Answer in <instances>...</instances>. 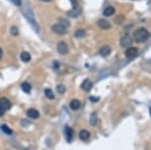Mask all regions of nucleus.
<instances>
[{
	"instance_id": "f257e3e1",
	"label": "nucleus",
	"mask_w": 151,
	"mask_h": 150,
	"mask_svg": "<svg viewBox=\"0 0 151 150\" xmlns=\"http://www.w3.org/2000/svg\"><path fill=\"white\" fill-rule=\"evenodd\" d=\"M133 37H134L135 41L144 42L150 37V33L147 29L139 28V29H137V30H135V32L133 33Z\"/></svg>"
},
{
	"instance_id": "f03ea898",
	"label": "nucleus",
	"mask_w": 151,
	"mask_h": 150,
	"mask_svg": "<svg viewBox=\"0 0 151 150\" xmlns=\"http://www.w3.org/2000/svg\"><path fill=\"white\" fill-rule=\"evenodd\" d=\"M51 30L57 34H64V33H66V30H68V29H66V26L57 23V24H53V26H51Z\"/></svg>"
},
{
	"instance_id": "7ed1b4c3",
	"label": "nucleus",
	"mask_w": 151,
	"mask_h": 150,
	"mask_svg": "<svg viewBox=\"0 0 151 150\" xmlns=\"http://www.w3.org/2000/svg\"><path fill=\"white\" fill-rule=\"evenodd\" d=\"M57 51H59L60 55H66V53H69V46L64 41H60L59 44H57Z\"/></svg>"
},
{
	"instance_id": "20e7f679",
	"label": "nucleus",
	"mask_w": 151,
	"mask_h": 150,
	"mask_svg": "<svg viewBox=\"0 0 151 150\" xmlns=\"http://www.w3.org/2000/svg\"><path fill=\"white\" fill-rule=\"evenodd\" d=\"M125 55H126V57H127V59H134L135 57H137V55H138V50H137L136 48H132V46H130V48H129L128 50H126Z\"/></svg>"
},
{
	"instance_id": "39448f33",
	"label": "nucleus",
	"mask_w": 151,
	"mask_h": 150,
	"mask_svg": "<svg viewBox=\"0 0 151 150\" xmlns=\"http://www.w3.org/2000/svg\"><path fill=\"white\" fill-rule=\"evenodd\" d=\"M64 134H66V139L68 142H71L74 137V130L70 127V126H66L64 127Z\"/></svg>"
},
{
	"instance_id": "423d86ee",
	"label": "nucleus",
	"mask_w": 151,
	"mask_h": 150,
	"mask_svg": "<svg viewBox=\"0 0 151 150\" xmlns=\"http://www.w3.org/2000/svg\"><path fill=\"white\" fill-rule=\"evenodd\" d=\"M0 107H1L4 111H6L8 110V109H10L11 103H10V101L8 100L7 98H1V99H0Z\"/></svg>"
},
{
	"instance_id": "0eeeda50",
	"label": "nucleus",
	"mask_w": 151,
	"mask_h": 150,
	"mask_svg": "<svg viewBox=\"0 0 151 150\" xmlns=\"http://www.w3.org/2000/svg\"><path fill=\"white\" fill-rule=\"evenodd\" d=\"M92 87H93V83L91 82L89 79H86V80L84 81L83 83H82V86H81V88H82V89H83L85 92H89V91H91Z\"/></svg>"
},
{
	"instance_id": "6e6552de",
	"label": "nucleus",
	"mask_w": 151,
	"mask_h": 150,
	"mask_svg": "<svg viewBox=\"0 0 151 150\" xmlns=\"http://www.w3.org/2000/svg\"><path fill=\"white\" fill-rule=\"evenodd\" d=\"M131 44H132V38H131L130 36L126 35L121 39V46H122L123 48H127V46H131Z\"/></svg>"
},
{
	"instance_id": "1a4fd4ad",
	"label": "nucleus",
	"mask_w": 151,
	"mask_h": 150,
	"mask_svg": "<svg viewBox=\"0 0 151 150\" xmlns=\"http://www.w3.org/2000/svg\"><path fill=\"white\" fill-rule=\"evenodd\" d=\"M97 24L99 25V27H101L102 29H109L111 28V24H110L109 21L105 20V19H100V20L97 22Z\"/></svg>"
},
{
	"instance_id": "9d476101",
	"label": "nucleus",
	"mask_w": 151,
	"mask_h": 150,
	"mask_svg": "<svg viewBox=\"0 0 151 150\" xmlns=\"http://www.w3.org/2000/svg\"><path fill=\"white\" fill-rule=\"evenodd\" d=\"M27 116L31 118V119H37V118L39 117V113H38V111L36 110V109L31 108L27 111Z\"/></svg>"
},
{
	"instance_id": "9b49d317",
	"label": "nucleus",
	"mask_w": 151,
	"mask_h": 150,
	"mask_svg": "<svg viewBox=\"0 0 151 150\" xmlns=\"http://www.w3.org/2000/svg\"><path fill=\"white\" fill-rule=\"evenodd\" d=\"M99 53H100L101 57H108L110 53H111V48H110V46H103V48H101Z\"/></svg>"
},
{
	"instance_id": "f8f14e48",
	"label": "nucleus",
	"mask_w": 151,
	"mask_h": 150,
	"mask_svg": "<svg viewBox=\"0 0 151 150\" xmlns=\"http://www.w3.org/2000/svg\"><path fill=\"white\" fill-rule=\"evenodd\" d=\"M90 136H91V134L88 130H82V131L80 132V138H81V140H83V141H88Z\"/></svg>"
},
{
	"instance_id": "ddd939ff",
	"label": "nucleus",
	"mask_w": 151,
	"mask_h": 150,
	"mask_svg": "<svg viewBox=\"0 0 151 150\" xmlns=\"http://www.w3.org/2000/svg\"><path fill=\"white\" fill-rule=\"evenodd\" d=\"M80 107H81V102H80L79 100H72L70 103V108L72 109V110H78V109H80Z\"/></svg>"
},
{
	"instance_id": "4468645a",
	"label": "nucleus",
	"mask_w": 151,
	"mask_h": 150,
	"mask_svg": "<svg viewBox=\"0 0 151 150\" xmlns=\"http://www.w3.org/2000/svg\"><path fill=\"white\" fill-rule=\"evenodd\" d=\"M21 90H22V91L24 92V93L29 94L30 91H31V86H30L29 83L24 82V83L21 84Z\"/></svg>"
},
{
	"instance_id": "2eb2a0df",
	"label": "nucleus",
	"mask_w": 151,
	"mask_h": 150,
	"mask_svg": "<svg viewBox=\"0 0 151 150\" xmlns=\"http://www.w3.org/2000/svg\"><path fill=\"white\" fill-rule=\"evenodd\" d=\"M20 59H21V61L24 62V63H28L30 59H31V57H30L29 53H27V51H23V53L20 55Z\"/></svg>"
},
{
	"instance_id": "dca6fc26",
	"label": "nucleus",
	"mask_w": 151,
	"mask_h": 150,
	"mask_svg": "<svg viewBox=\"0 0 151 150\" xmlns=\"http://www.w3.org/2000/svg\"><path fill=\"white\" fill-rule=\"evenodd\" d=\"M103 13H104L105 16H111V15H113V14L115 13V8L112 7V6H108L107 8H105V10H104Z\"/></svg>"
},
{
	"instance_id": "f3484780",
	"label": "nucleus",
	"mask_w": 151,
	"mask_h": 150,
	"mask_svg": "<svg viewBox=\"0 0 151 150\" xmlns=\"http://www.w3.org/2000/svg\"><path fill=\"white\" fill-rule=\"evenodd\" d=\"M80 13H81V9H80L79 7L78 8H73V10H71L70 12H69V15L71 17H77L80 15Z\"/></svg>"
},
{
	"instance_id": "a211bd4d",
	"label": "nucleus",
	"mask_w": 151,
	"mask_h": 150,
	"mask_svg": "<svg viewBox=\"0 0 151 150\" xmlns=\"http://www.w3.org/2000/svg\"><path fill=\"white\" fill-rule=\"evenodd\" d=\"M44 95H45V97L49 100L55 99V94L53 93V91H51V89H45L44 90Z\"/></svg>"
},
{
	"instance_id": "6ab92c4d",
	"label": "nucleus",
	"mask_w": 151,
	"mask_h": 150,
	"mask_svg": "<svg viewBox=\"0 0 151 150\" xmlns=\"http://www.w3.org/2000/svg\"><path fill=\"white\" fill-rule=\"evenodd\" d=\"M1 130L4 132L5 134H8V135H11L12 133H13V131H12L11 129H10L9 127H8L7 125H5V124H3V125L1 126Z\"/></svg>"
},
{
	"instance_id": "aec40b11",
	"label": "nucleus",
	"mask_w": 151,
	"mask_h": 150,
	"mask_svg": "<svg viewBox=\"0 0 151 150\" xmlns=\"http://www.w3.org/2000/svg\"><path fill=\"white\" fill-rule=\"evenodd\" d=\"M85 34H86L85 30H83V29H78V30L75 32V36L78 38H81V37H84Z\"/></svg>"
},
{
	"instance_id": "412c9836",
	"label": "nucleus",
	"mask_w": 151,
	"mask_h": 150,
	"mask_svg": "<svg viewBox=\"0 0 151 150\" xmlns=\"http://www.w3.org/2000/svg\"><path fill=\"white\" fill-rule=\"evenodd\" d=\"M57 91L59 92V94H64L66 92V87L64 85H57Z\"/></svg>"
},
{
	"instance_id": "4be33fe9",
	"label": "nucleus",
	"mask_w": 151,
	"mask_h": 150,
	"mask_svg": "<svg viewBox=\"0 0 151 150\" xmlns=\"http://www.w3.org/2000/svg\"><path fill=\"white\" fill-rule=\"evenodd\" d=\"M97 124V118H96V113H93L91 115V125L95 126Z\"/></svg>"
},
{
	"instance_id": "5701e85b",
	"label": "nucleus",
	"mask_w": 151,
	"mask_h": 150,
	"mask_svg": "<svg viewBox=\"0 0 151 150\" xmlns=\"http://www.w3.org/2000/svg\"><path fill=\"white\" fill-rule=\"evenodd\" d=\"M60 24H62V25H64V26H66V27H68V26H70V22L69 21H66V19H64V18H60Z\"/></svg>"
},
{
	"instance_id": "b1692460",
	"label": "nucleus",
	"mask_w": 151,
	"mask_h": 150,
	"mask_svg": "<svg viewBox=\"0 0 151 150\" xmlns=\"http://www.w3.org/2000/svg\"><path fill=\"white\" fill-rule=\"evenodd\" d=\"M11 33L13 34V35H17V34H18V29H17L16 27H12V28H11Z\"/></svg>"
},
{
	"instance_id": "393cba45",
	"label": "nucleus",
	"mask_w": 151,
	"mask_h": 150,
	"mask_svg": "<svg viewBox=\"0 0 151 150\" xmlns=\"http://www.w3.org/2000/svg\"><path fill=\"white\" fill-rule=\"evenodd\" d=\"M12 1H13L16 5H18V6L21 5V0H12Z\"/></svg>"
},
{
	"instance_id": "a878e982",
	"label": "nucleus",
	"mask_w": 151,
	"mask_h": 150,
	"mask_svg": "<svg viewBox=\"0 0 151 150\" xmlns=\"http://www.w3.org/2000/svg\"><path fill=\"white\" fill-rule=\"evenodd\" d=\"M90 100L92 101V102H97V101H99V98H96V97H90Z\"/></svg>"
},
{
	"instance_id": "bb28decb",
	"label": "nucleus",
	"mask_w": 151,
	"mask_h": 150,
	"mask_svg": "<svg viewBox=\"0 0 151 150\" xmlns=\"http://www.w3.org/2000/svg\"><path fill=\"white\" fill-rule=\"evenodd\" d=\"M4 113H5V111H4L3 109L1 108V107H0V116H3Z\"/></svg>"
},
{
	"instance_id": "cd10ccee",
	"label": "nucleus",
	"mask_w": 151,
	"mask_h": 150,
	"mask_svg": "<svg viewBox=\"0 0 151 150\" xmlns=\"http://www.w3.org/2000/svg\"><path fill=\"white\" fill-rule=\"evenodd\" d=\"M2 53H3V51H2L1 48H0V59H1V57H2Z\"/></svg>"
},
{
	"instance_id": "c85d7f7f",
	"label": "nucleus",
	"mask_w": 151,
	"mask_h": 150,
	"mask_svg": "<svg viewBox=\"0 0 151 150\" xmlns=\"http://www.w3.org/2000/svg\"><path fill=\"white\" fill-rule=\"evenodd\" d=\"M42 1H45V2H48V1H51V0H42Z\"/></svg>"
},
{
	"instance_id": "c756f323",
	"label": "nucleus",
	"mask_w": 151,
	"mask_h": 150,
	"mask_svg": "<svg viewBox=\"0 0 151 150\" xmlns=\"http://www.w3.org/2000/svg\"><path fill=\"white\" fill-rule=\"evenodd\" d=\"M150 112H151V110H150Z\"/></svg>"
}]
</instances>
